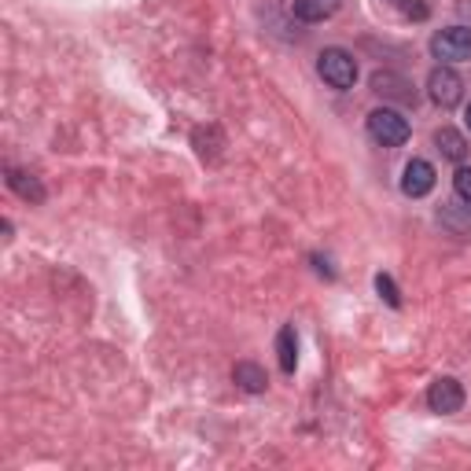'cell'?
Segmentation results:
<instances>
[{"mask_svg":"<svg viewBox=\"0 0 471 471\" xmlns=\"http://www.w3.org/2000/svg\"><path fill=\"white\" fill-rule=\"evenodd\" d=\"M317 74L332 89L346 92V89H354V82H357V59L346 52V48H325V52L317 56Z\"/></svg>","mask_w":471,"mask_h":471,"instance_id":"6da1fadb","label":"cell"},{"mask_svg":"<svg viewBox=\"0 0 471 471\" xmlns=\"http://www.w3.org/2000/svg\"><path fill=\"white\" fill-rule=\"evenodd\" d=\"M428 405H431V412H438V416L460 412V409H464V387H460V380L438 376V380L428 387Z\"/></svg>","mask_w":471,"mask_h":471,"instance_id":"5b68a950","label":"cell"},{"mask_svg":"<svg viewBox=\"0 0 471 471\" xmlns=\"http://www.w3.org/2000/svg\"><path fill=\"white\" fill-rule=\"evenodd\" d=\"M232 380H236L247 394H262V390L269 387L265 368H262V365H255V361H239V365L232 368Z\"/></svg>","mask_w":471,"mask_h":471,"instance_id":"30bf717a","label":"cell"},{"mask_svg":"<svg viewBox=\"0 0 471 471\" xmlns=\"http://www.w3.org/2000/svg\"><path fill=\"white\" fill-rule=\"evenodd\" d=\"M376 291H380V299H383L387 306H394V310H398V306H402V294H398V284H394V280L387 277V272H380V277H376Z\"/></svg>","mask_w":471,"mask_h":471,"instance_id":"5bb4252c","label":"cell"},{"mask_svg":"<svg viewBox=\"0 0 471 471\" xmlns=\"http://www.w3.org/2000/svg\"><path fill=\"white\" fill-rule=\"evenodd\" d=\"M368 133L383 147H402L409 140V118L394 107H376L368 114Z\"/></svg>","mask_w":471,"mask_h":471,"instance_id":"7a4b0ae2","label":"cell"},{"mask_svg":"<svg viewBox=\"0 0 471 471\" xmlns=\"http://www.w3.org/2000/svg\"><path fill=\"white\" fill-rule=\"evenodd\" d=\"M394 8H398L405 19H412V22H424L428 15H431V8L424 4V0H390Z\"/></svg>","mask_w":471,"mask_h":471,"instance_id":"4fadbf2b","label":"cell"},{"mask_svg":"<svg viewBox=\"0 0 471 471\" xmlns=\"http://www.w3.org/2000/svg\"><path fill=\"white\" fill-rule=\"evenodd\" d=\"M453 188H457V195H460V200L471 207V166H460V169H457Z\"/></svg>","mask_w":471,"mask_h":471,"instance_id":"9a60e30c","label":"cell"},{"mask_svg":"<svg viewBox=\"0 0 471 471\" xmlns=\"http://www.w3.org/2000/svg\"><path fill=\"white\" fill-rule=\"evenodd\" d=\"M431 188H435V166L428 159H412L402 173V192L409 200H424Z\"/></svg>","mask_w":471,"mask_h":471,"instance_id":"52a82bcc","label":"cell"},{"mask_svg":"<svg viewBox=\"0 0 471 471\" xmlns=\"http://www.w3.org/2000/svg\"><path fill=\"white\" fill-rule=\"evenodd\" d=\"M372 92L383 96V100H394V104H416L412 82L398 70H376L372 74Z\"/></svg>","mask_w":471,"mask_h":471,"instance_id":"8992f818","label":"cell"},{"mask_svg":"<svg viewBox=\"0 0 471 471\" xmlns=\"http://www.w3.org/2000/svg\"><path fill=\"white\" fill-rule=\"evenodd\" d=\"M464 126L471 130V104H467V111H464Z\"/></svg>","mask_w":471,"mask_h":471,"instance_id":"2e32d148","label":"cell"},{"mask_svg":"<svg viewBox=\"0 0 471 471\" xmlns=\"http://www.w3.org/2000/svg\"><path fill=\"white\" fill-rule=\"evenodd\" d=\"M342 8V0H294V19L302 22H325Z\"/></svg>","mask_w":471,"mask_h":471,"instance_id":"9c48e42d","label":"cell"},{"mask_svg":"<svg viewBox=\"0 0 471 471\" xmlns=\"http://www.w3.org/2000/svg\"><path fill=\"white\" fill-rule=\"evenodd\" d=\"M428 96L442 107V111H450L464 100V82H460V74L453 67H435L431 70V78H428Z\"/></svg>","mask_w":471,"mask_h":471,"instance_id":"277c9868","label":"cell"},{"mask_svg":"<svg viewBox=\"0 0 471 471\" xmlns=\"http://www.w3.org/2000/svg\"><path fill=\"white\" fill-rule=\"evenodd\" d=\"M431 56L442 63H464L471 59V27H445L431 37Z\"/></svg>","mask_w":471,"mask_h":471,"instance_id":"3957f363","label":"cell"},{"mask_svg":"<svg viewBox=\"0 0 471 471\" xmlns=\"http://www.w3.org/2000/svg\"><path fill=\"white\" fill-rule=\"evenodd\" d=\"M277 357H280V368L291 376L294 365H299V339H294V328L291 325H284L280 335H277Z\"/></svg>","mask_w":471,"mask_h":471,"instance_id":"7c38bea8","label":"cell"},{"mask_svg":"<svg viewBox=\"0 0 471 471\" xmlns=\"http://www.w3.org/2000/svg\"><path fill=\"white\" fill-rule=\"evenodd\" d=\"M8 188L15 192V195H22L27 203H44V184L34 177V173H27V169H8Z\"/></svg>","mask_w":471,"mask_h":471,"instance_id":"ba28073f","label":"cell"},{"mask_svg":"<svg viewBox=\"0 0 471 471\" xmlns=\"http://www.w3.org/2000/svg\"><path fill=\"white\" fill-rule=\"evenodd\" d=\"M435 147L442 152V159H450V162H464L467 159V140L457 130H450V126H442L435 133Z\"/></svg>","mask_w":471,"mask_h":471,"instance_id":"8fae6325","label":"cell"}]
</instances>
